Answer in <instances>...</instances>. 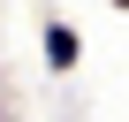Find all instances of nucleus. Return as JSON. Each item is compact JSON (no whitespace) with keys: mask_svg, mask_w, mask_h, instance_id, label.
<instances>
[{"mask_svg":"<svg viewBox=\"0 0 129 122\" xmlns=\"http://www.w3.org/2000/svg\"><path fill=\"white\" fill-rule=\"evenodd\" d=\"M46 53H53V69H76V31H46Z\"/></svg>","mask_w":129,"mask_h":122,"instance_id":"1","label":"nucleus"}]
</instances>
